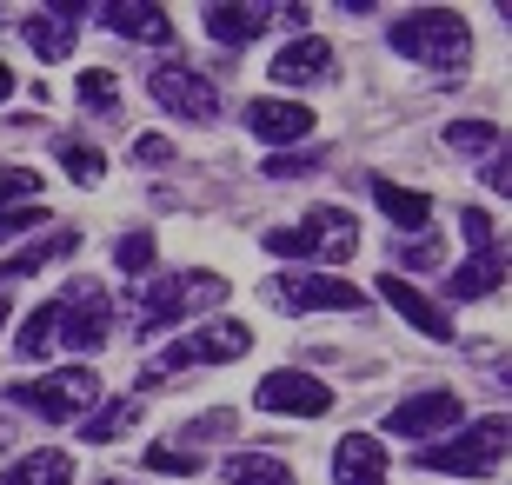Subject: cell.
<instances>
[{"label":"cell","mask_w":512,"mask_h":485,"mask_svg":"<svg viewBox=\"0 0 512 485\" xmlns=\"http://www.w3.org/2000/svg\"><path fill=\"white\" fill-rule=\"evenodd\" d=\"M220 299H227V280H220V273H207V266L173 273V280H147V286H140V299H133V326H140V339H147V333H167L173 319L213 313Z\"/></svg>","instance_id":"obj_1"},{"label":"cell","mask_w":512,"mask_h":485,"mask_svg":"<svg viewBox=\"0 0 512 485\" xmlns=\"http://www.w3.org/2000/svg\"><path fill=\"white\" fill-rule=\"evenodd\" d=\"M393 54L399 60H419V67H466L473 60V34H466V20L446 14V7H419V14H399L393 20Z\"/></svg>","instance_id":"obj_2"},{"label":"cell","mask_w":512,"mask_h":485,"mask_svg":"<svg viewBox=\"0 0 512 485\" xmlns=\"http://www.w3.org/2000/svg\"><path fill=\"white\" fill-rule=\"evenodd\" d=\"M353 246H360V226L346 206H313L293 226H266V253L280 260H353Z\"/></svg>","instance_id":"obj_3"},{"label":"cell","mask_w":512,"mask_h":485,"mask_svg":"<svg viewBox=\"0 0 512 485\" xmlns=\"http://www.w3.org/2000/svg\"><path fill=\"white\" fill-rule=\"evenodd\" d=\"M253 353V326L247 319H213L200 333H180L167 339V353L147 366L140 386H160V373H187V366H227V359H247Z\"/></svg>","instance_id":"obj_4"},{"label":"cell","mask_w":512,"mask_h":485,"mask_svg":"<svg viewBox=\"0 0 512 485\" xmlns=\"http://www.w3.org/2000/svg\"><path fill=\"white\" fill-rule=\"evenodd\" d=\"M47 319H54V346H67V353H100L114 339V306L94 280H74L67 293H54Z\"/></svg>","instance_id":"obj_5"},{"label":"cell","mask_w":512,"mask_h":485,"mask_svg":"<svg viewBox=\"0 0 512 485\" xmlns=\"http://www.w3.org/2000/svg\"><path fill=\"white\" fill-rule=\"evenodd\" d=\"M14 406L47 419V426H67V419H87V412L100 406V379L87 373V366H60V373H47V379L14 386Z\"/></svg>","instance_id":"obj_6"},{"label":"cell","mask_w":512,"mask_h":485,"mask_svg":"<svg viewBox=\"0 0 512 485\" xmlns=\"http://www.w3.org/2000/svg\"><path fill=\"white\" fill-rule=\"evenodd\" d=\"M499 459H506V419H479L459 439L419 452L426 472H453V479H486V472H499Z\"/></svg>","instance_id":"obj_7"},{"label":"cell","mask_w":512,"mask_h":485,"mask_svg":"<svg viewBox=\"0 0 512 485\" xmlns=\"http://www.w3.org/2000/svg\"><path fill=\"white\" fill-rule=\"evenodd\" d=\"M260 293L280 313H360L366 306V293L353 280H326V273H273Z\"/></svg>","instance_id":"obj_8"},{"label":"cell","mask_w":512,"mask_h":485,"mask_svg":"<svg viewBox=\"0 0 512 485\" xmlns=\"http://www.w3.org/2000/svg\"><path fill=\"white\" fill-rule=\"evenodd\" d=\"M253 406L260 412H293V419H320V412H333V386H320V379L300 373V366H273V373L253 386Z\"/></svg>","instance_id":"obj_9"},{"label":"cell","mask_w":512,"mask_h":485,"mask_svg":"<svg viewBox=\"0 0 512 485\" xmlns=\"http://www.w3.org/2000/svg\"><path fill=\"white\" fill-rule=\"evenodd\" d=\"M459 392L453 386H426L413 392V399H399L393 412H386V432H399V439H446V432L459 426Z\"/></svg>","instance_id":"obj_10"},{"label":"cell","mask_w":512,"mask_h":485,"mask_svg":"<svg viewBox=\"0 0 512 485\" xmlns=\"http://www.w3.org/2000/svg\"><path fill=\"white\" fill-rule=\"evenodd\" d=\"M147 94L173 113V120H200L207 127L213 113H220V94H213L207 74H193V67H153L147 74Z\"/></svg>","instance_id":"obj_11"},{"label":"cell","mask_w":512,"mask_h":485,"mask_svg":"<svg viewBox=\"0 0 512 485\" xmlns=\"http://www.w3.org/2000/svg\"><path fill=\"white\" fill-rule=\"evenodd\" d=\"M247 133L266 140V147H300V140H313V107H300L286 94H260L247 100Z\"/></svg>","instance_id":"obj_12"},{"label":"cell","mask_w":512,"mask_h":485,"mask_svg":"<svg viewBox=\"0 0 512 485\" xmlns=\"http://www.w3.org/2000/svg\"><path fill=\"white\" fill-rule=\"evenodd\" d=\"M380 299L393 306L413 333H426V339H453V313L439 306V299H426L413 280H399V273H380Z\"/></svg>","instance_id":"obj_13"},{"label":"cell","mask_w":512,"mask_h":485,"mask_svg":"<svg viewBox=\"0 0 512 485\" xmlns=\"http://www.w3.org/2000/svg\"><path fill=\"white\" fill-rule=\"evenodd\" d=\"M273 80L280 87H320V80H333V47L313 40V34L286 40L280 54H273Z\"/></svg>","instance_id":"obj_14"},{"label":"cell","mask_w":512,"mask_h":485,"mask_svg":"<svg viewBox=\"0 0 512 485\" xmlns=\"http://www.w3.org/2000/svg\"><path fill=\"white\" fill-rule=\"evenodd\" d=\"M333 479L340 485H386V446L373 432H346L333 446Z\"/></svg>","instance_id":"obj_15"},{"label":"cell","mask_w":512,"mask_h":485,"mask_svg":"<svg viewBox=\"0 0 512 485\" xmlns=\"http://www.w3.org/2000/svg\"><path fill=\"white\" fill-rule=\"evenodd\" d=\"M80 14H87V7H40V14L20 20V34H27V47H34L40 60H67V47H74V34H80Z\"/></svg>","instance_id":"obj_16"},{"label":"cell","mask_w":512,"mask_h":485,"mask_svg":"<svg viewBox=\"0 0 512 485\" xmlns=\"http://www.w3.org/2000/svg\"><path fill=\"white\" fill-rule=\"evenodd\" d=\"M100 20H107L120 40H153V47L173 40V14L153 7V0H140V7H133V0H114V7H100Z\"/></svg>","instance_id":"obj_17"},{"label":"cell","mask_w":512,"mask_h":485,"mask_svg":"<svg viewBox=\"0 0 512 485\" xmlns=\"http://www.w3.org/2000/svg\"><path fill=\"white\" fill-rule=\"evenodd\" d=\"M207 34L220 40V47H247V40H260L266 27H273V20H280V7H227V0H220V7H207Z\"/></svg>","instance_id":"obj_18"},{"label":"cell","mask_w":512,"mask_h":485,"mask_svg":"<svg viewBox=\"0 0 512 485\" xmlns=\"http://www.w3.org/2000/svg\"><path fill=\"white\" fill-rule=\"evenodd\" d=\"M373 200H380V213L399 226V233H426V226H433V200L413 193V187H399V180H386V173H373Z\"/></svg>","instance_id":"obj_19"},{"label":"cell","mask_w":512,"mask_h":485,"mask_svg":"<svg viewBox=\"0 0 512 485\" xmlns=\"http://www.w3.org/2000/svg\"><path fill=\"white\" fill-rule=\"evenodd\" d=\"M499 280H506V253H473L466 266H453V280H446V293L453 299H486V293H499Z\"/></svg>","instance_id":"obj_20"},{"label":"cell","mask_w":512,"mask_h":485,"mask_svg":"<svg viewBox=\"0 0 512 485\" xmlns=\"http://www.w3.org/2000/svg\"><path fill=\"white\" fill-rule=\"evenodd\" d=\"M74 246H80V233H67V226H60V233H47L40 246H20L14 260H0V286H7V280H27V273H40V266H54V260H67Z\"/></svg>","instance_id":"obj_21"},{"label":"cell","mask_w":512,"mask_h":485,"mask_svg":"<svg viewBox=\"0 0 512 485\" xmlns=\"http://www.w3.org/2000/svg\"><path fill=\"white\" fill-rule=\"evenodd\" d=\"M0 485H74V459L54 452V446H40V452H27V459H14Z\"/></svg>","instance_id":"obj_22"},{"label":"cell","mask_w":512,"mask_h":485,"mask_svg":"<svg viewBox=\"0 0 512 485\" xmlns=\"http://www.w3.org/2000/svg\"><path fill=\"white\" fill-rule=\"evenodd\" d=\"M133 426H140V399H107V406H94V419L80 426V439H87V446H114Z\"/></svg>","instance_id":"obj_23"},{"label":"cell","mask_w":512,"mask_h":485,"mask_svg":"<svg viewBox=\"0 0 512 485\" xmlns=\"http://www.w3.org/2000/svg\"><path fill=\"white\" fill-rule=\"evenodd\" d=\"M220 472H227V485H300V479H293V466L273 459V452H233Z\"/></svg>","instance_id":"obj_24"},{"label":"cell","mask_w":512,"mask_h":485,"mask_svg":"<svg viewBox=\"0 0 512 485\" xmlns=\"http://www.w3.org/2000/svg\"><path fill=\"white\" fill-rule=\"evenodd\" d=\"M446 147L453 153H499V127L493 120H446Z\"/></svg>","instance_id":"obj_25"},{"label":"cell","mask_w":512,"mask_h":485,"mask_svg":"<svg viewBox=\"0 0 512 485\" xmlns=\"http://www.w3.org/2000/svg\"><path fill=\"white\" fill-rule=\"evenodd\" d=\"M140 466L160 472V479H193V472H200V452H193V446H147V452H140Z\"/></svg>","instance_id":"obj_26"},{"label":"cell","mask_w":512,"mask_h":485,"mask_svg":"<svg viewBox=\"0 0 512 485\" xmlns=\"http://www.w3.org/2000/svg\"><path fill=\"white\" fill-rule=\"evenodd\" d=\"M80 100H87V107L100 113V120H114L120 113V87H114V74H107V67H87V74H80V87H74Z\"/></svg>","instance_id":"obj_27"},{"label":"cell","mask_w":512,"mask_h":485,"mask_svg":"<svg viewBox=\"0 0 512 485\" xmlns=\"http://www.w3.org/2000/svg\"><path fill=\"white\" fill-rule=\"evenodd\" d=\"M114 266L140 280V273L153 266V233H140V226H133V233H120V240H114Z\"/></svg>","instance_id":"obj_28"},{"label":"cell","mask_w":512,"mask_h":485,"mask_svg":"<svg viewBox=\"0 0 512 485\" xmlns=\"http://www.w3.org/2000/svg\"><path fill=\"white\" fill-rule=\"evenodd\" d=\"M60 167L74 173L80 187H94V180H100V167H107V160H100V147H87V140H60Z\"/></svg>","instance_id":"obj_29"},{"label":"cell","mask_w":512,"mask_h":485,"mask_svg":"<svg viewBox=\"0 0 512 485\" xmlns=\"http://www.w3.org/2000/svg\"><path fill=\"white\" fill-rule=\"evenodd\" d=\"M40 193V173L27 167H0V213H14V206H34Z\"/></svg>","instance_id":"obj_30"},{"label":"cell","mask_w":512,"mask_h":485,"mask_svg":"<svg viewBox=\"0 0 512 485\" xmlns=\"http://www.w3.org/2000/svg\"><path fill=\"white\" fill-rule=\"evenodd\" d=\"M34 226H54V213L47 206H14V213H0V240H20V233H34Z\"/></svg>","instance_id":"obj_31"},{"label":"cell","mask_w":512,"mask_h":485,"mask_svg":"<svg viewBox=\"0 0 512 485\" xmlns=\"http://www.w3.org/2000/svg\"><path fill=\"white\" fill-rule=\"evenodd\" d=\"M313 167H320V153L300 147V153H273L260 173H266V180H300V173H313Z\"/></svg>","instance_id":"obj_32"},{"label":"cell","mask_w":512,"mask_h":485,"mask_svg":"<svg viewBox=\"0 0 512 485\" xmlns=\"http://www.w3.org/2000/svg\"><path fill=\"white\" fill-rule=\"evenodd\" d=\"M393 260H399V266H439V240H433V233H413V240H393Z\"/></svg>","instance_id":"obj_33"},{"label":"cell","mask_w":512,"mask_h":485,"mask_svg":"<svg viewBox=\"0 0 512 485\" xmlns=\"http://www.w3.org/2000/svg\"><path fill=\"white\" fill-rule=\"evenodd\" d=\"M459 233H466V246H473V253H493V246H499L493 220H486L479 206H466V213H459Z\"/></svg>","instance_id":"obj_34"},{"label":"cell","mask_w":512,"mask_h":485,"mask_svg":"<svg viewBox=\"0 0 512 485\" xmlns=\"http://www.w3.org/2000/svg\"><path fill=\"white\" fill-rule=\"evenodd\" d=\"M133 160H140V167H167V160H173V140H160V133H140V140H133Z\"/></svg>","instance_id":"obj_35"},{"label":"cell","mask_w":512,"mask_h":485,"mask_svg":"<svg viewBox=\"0 0 512 485\" xmlns=\"http://www.w3.org/2000/svg\"><path fill=\"white\" fill-rule=\"evenodd\" d=\"M233 426H240L233 412H207V419H187V426H180V439H207V432H233Z\"/></svg>","instance_id":"obj_36"},{"label":"cell","mask_w":512,"mask_h":485,"mask_svg":"<svg viewBox=\"0 0 512 485\" xmlns=\"http://www.w3.org/2000/svg\"><path fill=\"white\" fill-rule=\"evenodd\" d=\"M479 180H486L493 193H512V153H493V160L479 167Z\"/></svg>","instance_id":"obj_37"},{"label":"cell","mask_w":512,"mask_h":485,"mask_svg":"<svg viewBox=\"0 0 512 485\" xmlns=\"http://www.w3.org/2000/svg\"><path fill=\"white\" fill-rule=\"evenodd\" d=\"M0 100H14V67H0Z\"/></svg>","instance_id":"obj_38"},{"label":"cell","mask_w":512,"mask_h":485,"mask_svg":"<svg viewBox=\"0 0 512 485\" xmlns=\"http://www.w3.org/2000/svg\"><path fill=\"white\" fill-rule=\"evenodd\" d=\"M0 326H7V293H0Z\"/></svg>","instance_id":"obj_39"},{"label":"cell","mask_w":512,"mask_h":485,"mask_svg":"<svg viewBox=\"0 0 512 485\" xmlns=\"http://www.w3.org/2000/svg\"><path fill=\"white\" fill-rule=\"evenodd\" d=\"M0 446H7V419H0Z\"/></svg>","instance_id":"obj_40"},{"label":"cell","mask_w":512,"mask_h":485,"mask_svg":"<svg viewBox=\"0 0 512 485\" xmlns=\"http://www.w3.org/2000/svg\"><path fill=\"white\" fill-rule=\"evenodd\" d=\"M100 485H114V479H100Z\"/></svg>","instance_id":"obj_41"}]
</instances>
